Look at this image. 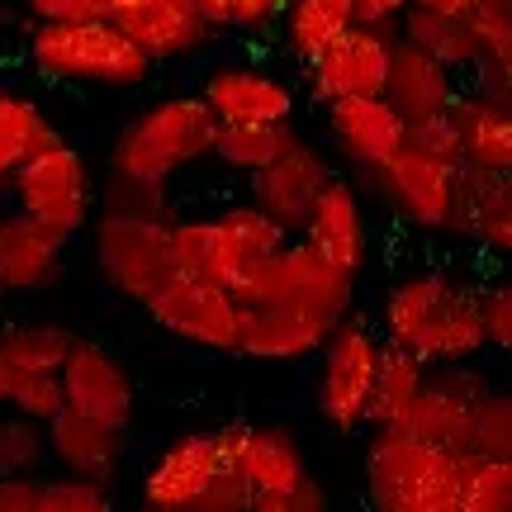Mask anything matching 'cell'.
Wrapping results in <instances>:
<instances>
[{"label": "cell", "mask_w": 512, "mask_h": 512, "mask_svg": "<svg viewBox=\"0 0 512 512\" xmlns=\"http://www.w3.org/2000/svg\"><path fill=\"white\" fill-rule=\"evenodd\" d=\"M384 347L422 361L427 370L470 366L484 347L479 285L446 271H413L384 294Z\"/></svg>", "instance_id": "obj_1"}, {"label": "cell", "mask_w": 512, "mask_h": 512, "mask_svg": "<svg viewBox=\"0 0 512 512\" xmlns=\"http://www.w3.org/2000/svg\"><path fill=\"white\" fill-rule=\"evenodd\" d=\"M214 138H219V124L204 110L200 95H171L147 105L138 119H128L110 152V171L114 181L166 190L181 166L214 157Z\"/></svg>", "instance_id": "obj_2"}, {"label": "cell", "mask_w": 512, "mask_h": 512, "mask_svg": "<svg viewBox=\"0 0 512 512\" xmlns=\"http://www.w3.org/2000/svg\"><path fill=\"white\" fill-rule=\"evenodd\" d=\"M285 233L275 228L266 214H256L252 204H233L214 219H171V261L176 275L219 285V290H238L242 280L285 252Z\"/></svg>", "instance_id": "obj_3"}, {"label": "cell", "mask_w": 512, "mask_h": 512, "mask_svg": "<svg viewBox=\"0 0 512 512\" xmlns=\"http://www.w3.org/2000/svg\"><path fill=\"white\" fill-rule=\"evenodd\" d=\"M460 460L408 432L366 441V498L375 512H460Z\"/></svg>", "instance_id": "obj_4"}, {"label": "cell", "mask_w": 512, "mask_h": 512, "mask_svg": "<svg viewBox=\"0 0 512 512\" xmlns=\"http://www.w3.org/2000/svg\"><path fill=\"white\" fill-rule=\"evenodd\" d=\"M29 57L43 76L76 81V86H143L152 76L147 62L110 19L91 24H34Z\"/></svg>", "instance_id": "obj_5"}, {"label": "cell", "mask_w": 512, "mask_h": 512, "mask_svg": "<svg viewBox=\"0 0 512 512\" xmlns=\"http://www.w3.org/2000/svg\"><path fill=\"white\" fill-rule=\"evenodd\" d=\"M10 195H15L19 219L38 223L43 233H53L62 242H72L95 219L91 162L62 138L19 166L15 181H10Z\"/></svg>", "instance_id": "obj_6"}, {"label": "cell", "mask_w": 512, "mask_h": 512, "mask_svg": "<svg viewBox=\"0 0 512 512\" xmlns=\"http://www.w3.org/2000/svg\"><path fill=\"white\" fill-rule=\"evenodd\" d=\"M242 309H266V304H285V309H299L318 318V323H342L351 313V299H356V280L342 275L337 266H328L323 256L304 247V242H285V252L261 261L238 290H233Z\"/></svg>", "instance_id": "obj_7"}, {"label": "cell", "mask_w": 512, "mask_h": 512, "mask_svg": "<svg viewBox=\"0 0 512 512\" xmlns=\"http://www.w3.org/2000/svg\"><path fill=\"white\" fill-rule=\"evenodd\" d=\"M91 242L105 285L133 304H147L176 275L171 214H100L91 219Z\"/></svg>", "instance_id": "obj_8"}, {"label": "cell", "mask_w": 512, "mask_h": 512, "mask_svg": "<svg viewBox=\"0 0 512 512\" xmlns=\"http://www.w3.org/2000/svg\"><path fill=\"white\" fill-rule=\"evenodd\" d=\"M323 366H318V413L332 432H356L366 427V403L375 384V361H380V332L366 318L347 313L342 323H332L323 342Z\"/></svg>", "instance_id": "obj_9"}, {"label": "cell", "mask_w": 512, "mask_h": 512, "mask_svg": "<svg viewBox=\"0 0 512 512\" xmlns=\"http://www.w3.org/2000/svg\"><path fill=\"white\" fill-rule=\"evenodd\" d=\"M494 394V380L479 375L475 366H441L427 370V384H422L413 413L399 432L427 441L437 451H451V456H470V437H475V418L484 399Z\"/></svg>", "instance_id": "obj_10"}, {"label": "cell", "mask_w": 512, "mask_h": 512, "mask_svg": "<svg viewBox=\"0 0 512 512\" xmlns=\"http://www.w3.org/2000/svg\"><path fill=\"white\" fill-rule=\"evenodd\" d=\"M143 309L176 342H190L200 351H238V299L219 285L171 275Z\"/></svg>", "instance_id": "obj_11"}, {"label": "cell", "mask_w": 512, "mask_h": 512, "mask_svg": "<svg viewBox=\"0 0 512 512\" xmlns=\"http://www.w3.org/2000/svg\"><path fill=\"white\" fill-rule=\"evenodd\" d=\"M105 19L152 67L157 62H176V57H195L219 38L209 29L200 0H110Z\"/></svg>", "instance_id": "obj_12"}, {"label": "cell", "mask_w": 512, "mask_h": 512, "mask_svg": "<svg viewBox=\"0 0 512 512\" xmlns=\"http://www.w3.org/2000/svg\"><path fill=\"white\" fill-rule=\"evenodd\" d=\"M57 384H62V408L67 413L128 432V422H133V380H128L124 361L114 351H105L91 337H72L67 361L57 370Z\"/></svg>", "instance_id": "obj_13"}, {"label": "cell", "mask_w": 512, "mask_h": 512, "mask_svg": "<svg viewBox=\"0 0 512 512\" xmlns=\"http://www.w3.org/2000/svg\"><path fill=\"white\" fill-rule=\"evenodd\" d=\"M370 190L380 195L394 214H399L408 228H422V233H446V219H451V190H456V171L451 166L422 157L403 143L389 162H380L375 171H366Z\"/></svg>", "instance_id": "obj_14"}, {"label": "cell", "mask_w": 512, "mask_h": 512, "mask_svg": "<svg viewBox=\"0 0 512 512\" xmlns=\"http://www.w3.org/2000/svg\"><path fill=\"white\" fill-rule=\"evenodd\" d=\"M204 110L219 128H256V124H290L294 91L285 76L266 72L256 62H219L204 76Z\"/></svg>", "instance_id": "obj_15"}, {"label": "cell", "mask_w": 512, "mask_h": 512, "mask_svg": "<svg viewBox=\"0 0 512 512\" xmlns=\"http://www.w3.org/2000/svg\"><path fill=\"white\" fill-rule=\"evenodd\" d=\"M389 57H394V34L347 29L337 43H328L309 62L313 100H323V105H337V100H375L384 91V76H389Z\"/></svg>", "instance_id": "obj_16"}, {"label": "cell", "mask_w": 512, "mask_h": 512, "mask_svg": "<svg viewBox=\"0 0 512 512\" xmlns=\"http://www.w3.org/2000/svg\"><path fill=\"white\" fill-rule=\"evenodd\" d=\"M328 181H332V162L323 157V147L294 143L280 162H271L266 171L252 176V209L266 214L285 238H294L304 228V219H309L318 190Z\"/></svg>", "instance_id": "obj_17"}, {"label": "cell", "mask_w": 512, "mask_h": 512, "mask_svg": "<svg viewBox=\"0 0 512 512\" xmlns=\"http://www.w3.org/2000/svg\"><path fill=\"white\" fill-rule=\"evenodd\" d=\"M299 242L313 247L328 266H337L342 275H361L370 252V233H366V209H361V190L347 181V176H332L318 200H313L309 219L299 228Z\"/></svg>", "instance_id": "obj_18"}, {"label": "cell", "mask_w": 512, "mask_h": 512, "mask_svg": "<svg viewBox=\"0 0 512 512\" xmlns=\"http://www.w3.org/2000/svg\"><path fill=\"white\" fill-rule=\"evenodd\" d=\"M43 446H48V460H53L67 479L110 489L114 475L124 470L128 432L105 427V422H91V418H76V413L62 408V413L43 427Z\"/></svg>", "instance_id": "obj_19"}, {"label": "cell", "mask_w": 512, "mask_h": 512, "mask_svg": "<svg viewBox=\"0 0 512 512\" xmlns=\"http://www.w3.org/2000/svg\"><path fill=\"white\" fill-rule=\"evenodd\" d=\"M219 479L214 441L209 432H185L147 465L143 475V508L147 512H190L204 489Z\"/></svg>", "instance_id": "obj_20"}, {"label": "cell", "mask_w": 512, "mask_h": 512, "mask_svg": "<svg viewBox=\"0 0 512 512\" xmlns=\"http://www.w3.org/2000/svg\"><path fill=\"white\" fill-rule=\"evenodd\" d=\"M446 233L479 242L484 252L508 256L512 247V176H484V171H456L451 190V219Z\"/></svg>", "instance_id": "obj_21"}, {"label": "cell", "mask_w": 512, "mask_h": 512, "mask_svg": "<svg viewBox=\"0 0 512 512\" xmlns=\"http://www.w3.org/2000/svg\"><path fill=\"white\" fill-rule=\"evenodd\" d=\"M456 76L446 72L441 62H432L427 53H418L413 43L394 38V57H389V76H384L380 100L399 114L403 124H422V119H437L456 105Z\"/></svg>", "instance_id": "obj_22"}, {"label": "cell", "mask_w": 512, "mask_h": 512, "mask_svg": "<svg viewBox=\"0 0 512 512\" xmlns=\"http://www.w3.org/2000/svg\"><path fill=\"white\" fill-rule=\"evenodd\" d=\"M328 138L366 176L408 143V124L384 105L380 95L375 100H337V105H328Z\"/></svg>", "instance_id": "obj_23"}, {"label": "cell", "mask_w": 512, "mask_h": 512, "mask_svg": "<svg viewBox=\"0 0 512 512\" xmlns=\"http://www.w3.org/2000/svg\"><path fill=\"white\" fill-rule=\"evenodd\" d=\"M328 332V323L285 304H266V309L238 304V356H252V361H304L328 342Z\"/></svg>", "instance_id": "obj_24"}, {"label": "cell", "mask_w": 512, "mask_h": 512, "mask_svg": "<svg viewBox=\"0 0 512 512\" xmlns=\"http://www.w3.org/2000/svg\"><path fill=\"white\" fill-rule=\"evenodd\" d=\"M67 242L43 233L29 219H0V294H34L48 290L62 271Z\"/></svg>", "instance_id": "obj_25"}, {"label": "cell", "mask_w": 512, "mask_h": 512, "mask_svg": "<svg viewBox=\"0 0 512 512\" xmlns=\"http://www.w3.org/2000/svg\"><path fill=\"white\" fill-rule=\"evenodd\" d=\"M460 138V166L484 176H512V110L479 95H456L451 105Z\"/></svg>", "instance_id": "obj_26"}, {"label": "cell", "mask_w": 512, "mask_h": 512, "mask_svg": "<svg viewBox=\"0 0 512 512\" xmlns=\"http://www.w3.org/2000/svg\"><path fill=\"white\" fill-rule=\"evenodd\" d=\"M309 479V460L299 451V437L280 422L247 427V451H242V484L252 494H280Z\"/></svg>", "instance_id": "obj_27"}, {"label": "cell", "mask_w": 512, "mask_h": 512, "mask_svg": "<svg viewBox=\"0 0 512 512\" xmlns=\"http://www.w3.org/2000/svg\"><path fill=\"white\" fill-rule=\"evenodd\" d=\"M422 384H427V366L380 342V361H375V384H370L366 422L375 427V432H399L403 422H408V413H413V403H418Z\"/></svg>", "instance_id": "obj_28"}, {"label": "cell", "mask_w": 512, "mask_h": 512, "mask_svg": "<svg viewBox=\"0 0 512 512\" xmlns=\"http://www.w3.org/2000/svg\"><path fill=\"white\" fill-rule=\"evenodd\" d=\"M48 143H57V128L43 114V105L0 86V185L15 181L19 166L38 157Z\"/></svg>", "instance_id": "obj_29"}, {"label": "cell", "mask_w": 512, "mask_h": 512, "mask_svg": "<svg viewBox=\"0 0 512 512\" xmlns=\"http://www.w3.org/2000/svg\"><path fill=\"white\" fill-rule=\"evenodd\" d=\"M280 19H285V48L304 67L347 29H356L351 24V0H285Z\"/></svg>", "instance_id": "obj_30"}, {"label": "cell", "mask_w": 512, "mask_h": 512, "mask_svg": "<svg viewBox=\"0 0 512 512\" xmlns=\"http://www.w3.org/2000/svg\"><path fill=\"white\" fill-rule=\"evenodd\" d=\"M394 38L413 43L418 53H427L432 62H441L446 72H475L479 53H475V38L465 29V19H446V15H427V10H408L399 19Z\"/></svg>", "instance_id": "obj_31"}, {"label": "cell", "mask_w": 512, "mask_h": 512, "mask_svg": "<svg viewBox=\"0 0 512 512\" xmlns=\"http://www.w3.org/2000/svg\"><path fill=\"white\" fill-rule=\"evenodd\" d=\"M72 337L62 323H15L0 332V366L5 375H57Z\"/></svg>", "instance_id": "obj_32"}, {"label": "cell", "mask_w": 512, "mask_h": 512, "mask_svg": "<svg viewBox=\"0 0 512 512\" xmlns=\"http://www.w3.org/2000/svg\"><path fill=\"white\" fill-rule=\"evenodd\" d=\"M294 143H304L294 124H256V128H219V138H214V157L223 166H233V171H266L271 162H280Z\"/></svg>", "instance_id": "obj_33"}, {"label": "cell", "mask_w": 512, "mask_h": 512, "mask_svg": "<svg viewBox=\"0 0 512 512\" xmlns=\"http://www.w3.org/2000/svg\"><path fill=\"white\" fill-rule=\"evenodd\" d=\"M460 512H512V460H460Z\"/></svg>", "instance_id": "obj_34"}, {"label": "cell", "mask_w": 512, "mask_h": 512, "mask_svg": "<svg viewBox=\"0 0 512 512\" xmlns=\"http://www.w3.org/2000/svg\"><path fill=\"white\" fill-rule=\"evenodd\" d=\"M43 465H48L43 427L0 413V479H43Z\"/></svg>", "instance_id": "obj_35"}, {"label": "cell", "mask_w": 512, "mask_h": 512, "mask_svg": "<svg viewBox=\"0 0 512 512\" xmlns=\"http://www.w3.org/2000/svg\"><path fill=\"white\" fill-rule=\"evenodd\" d=\"M200 5L214 34H242V38L271 34L280 15H285V0H200Z\"/></svg>", "instance_id": "obj_36"}, {"label": "cell", "mask_w": 512, "mask_h": 512, "mask_svg": "<svg viewBox=\"0 0 512 512\" xmlns=\"http://www.w3.org/2000/svg\"><path fill=\"white\" fill-rule=\"evenodd\" d=\"M465 29L475 38L479 62L512 67V0H479L465 15Z\"/></svg>", "instance_id": "obj_37"}, {"label": "cell", "mask_w": 512, "mask_h": 512, "mask_svg": "<svg viewBox=\"0 0 512 512\" xmlns=\"http://www.w3.org/2000/svg\"><path fill=\"white\" fill-rule=\"evenodd\" d=\"M470 456L484 460H512V399L508 389H498L484 399L475 418V437H470Z\"/></svg>", "instance_id": "obj_38"}, {"label": "cell", "mask_w": 512, "mask_h": 512, "mask_svg": "<svg viewBox=\"0 0 512 512\" xmlns=\"http://www.w3.org/2000/svg\"><path fill=\"white\" fill-rule=\"evenodd\" d=\"M34 512H119V508H114L110 489L57 475V479H38Z\"/></svg>", "instance_id": "obj_39"}, {"label": "cell", "mask_w": 512, "mask_h": 512, "mask_svg": "<svg viewBox=\"0 0 512 512\" xmlns=\"http://www.w3.org/2000/svg\"><path fill=\"white\" fill-rule=\"evenodd\" d=\"M408 147L441 166H451V171H460V138H456L451 110L437 114V119H422V124H408Z\"/></svg>", "instance_id": "obj_40"}, {"label": "cell", "mask_w": 512, "mask_h": 512, "mask_svg": "<svg viewBox=\"0 0 512 512\" xmlns=\"http://www.w3.org/2000/svg\"><path fill=\"white\" fill-rule=\"evenodd\" d=\"M479 332H484V347L494 351L512 347V290L503 280L479 290Z\"/></svg>", "instance_id": "obj_41"}, {"label": "cell", "mask_w": 512, "mask_h": 512, "mask_svg": "<svg viewBox=\"0 0 512 512\" xmlns=\"http://www.w3.org/2000/svg\"><path fill=\"white\" fill-rule=\"evenodd\" d=\"M247 512H328V489L309 475L304 484L280 489V494H252V508Z\"/></svg>", "instance_id": "obj_42"}, {"label": "cell", "mask_w": 512, "mask_h": 512, "mask_svg": "<svg viewBox=\"0 0 512 512\" xmlns=\"http://www.w3.org/2000/svg\"><path fill=\"white\" fill-rule=\"evenodd\" d=\"M100 204H105L100 214H166V190H143V185H128L110 176Z\"/></svg>", "instance_id": "obj_43"}, {"label": "cell", "mask_w": 512, "mask_h": 512, "mask_svg": "<svg viewBox=\"0 0 512 512\" xmlns=\"http://www.w3.org/2000/svg\"><path fill=\"white\" fill-rule=\"evenodd\" d=\"M38 24H91L110 15V0H24Z\"/></svg>", "instance_id": "obj_44"}, {"label": "cell", "mask_w": 512, "mask_h": 512, "mask_svg": "<svg viewBox=\"0 0 512 512\" xmlns=\"http://www.w3.org/2000/svg\"><path fill=\"white\" fill-rule=\"evenodd\" d=\"M403 15H408V0H351V24H356V29L394 34Z\"/></svg>", "instance_id": "obj_45"}, {"label": "cell", "mask_w": 512, "mask_h": 512, "mask_svg": "<svg viewBox=\"0 0 512 512\" xmlns=\"http://www.w3.org/2000/svg\"><path fill=\"white\" fill-rule=\"evenodd\" d=\"M247 508H252V489H247L242 479L219 475L209 489H204V498L190 512H247Z\"/></svg>", "instance_id": "obj_46"}, {"label": "cell", "mask_w": 512, "mask_h": 512, "mask_svg": "<svg viewBox=\"0 0 512 512\" xmlns=\"http://www.w3.org/2000/svg\"><path fill=\"white\" fill-rule=\"evenodd\" d=\"M38 479H0V512H34Z\"/></svg>", "instance_id": "obj_47"}, {"label": "cell", "mask_w": 512, "mask_h": 512, "mask_svg": "<svg viewBox=\"0 0 512 512\" xmlns=\"http://www.w3.org/2000/svg\"><path fill=\"white\" fill-rule=\"evenodd\" d=\"M479 0H408V10H427V15H446V19H465Z\"/></svg>", "instance_id": "obj_48"}, {"label": "cell", "mask_w": 512, "mask_h": 512, "mask_svg": "<svg viewBox=\"0 0 512 512\" xmlns=\"http://www.w3.org/2000/svg\"><path fill=\"white\" fill-rule=\"evenodd\" d=\"M0 389H5V370H0Z\"/></svg>", "instance_id": "obj_49"}, {"label": "cell", "mask_w": 512, "mask_h": 512, "mask_svg": "<svg viewBox=\"0 0 512 512\" xmlns=\"http://www.w3.org/2000/svg\"><path fill=\"white\" fill-rule=\"evenodd\" d=\"M138 512H147V508H138Z\"/></svg>", "instance_id": "obj_50"}]
</instances>
